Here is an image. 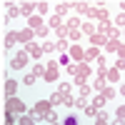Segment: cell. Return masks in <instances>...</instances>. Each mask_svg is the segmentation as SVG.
<instances>
[{"label": "cell", "instance_id": "obj_17", "mask_svg": "<svg viewBox=\"0 0 125 125\" xmlns=\"http://www.w3.org/2000/svg\"><path fill=\"white\" fill-rule=\"evenodd\" d=\"M3 8L8 10V20H13V18H18V15H20V5H15V3H5Z\"/></svg>", "mask_w": 125, "mask_h": 125}, {"label": "cell", "instance_id": "obj_5", "mask_svg": "<svg viewBox=\"0 0 125 125\" xmlns=\"http://www.w3.org/2000/svg\"><path fill=\"white\" fill-rule=\"evenodd\" d=\"M68 55H70V60L75 62H85V48H80V45H73L70 50H68Z\"/></svg>", "mask_w": 125, "mask_h": 125}, {"label": "cell", "instance_id": "obj_40", "mask_svg": "<svg viewBox=\"0 0 125 125\" xmlns=\"http://www.w3.org/2000/svg\"><path fill=\"white\" fill-rule=\"evenodd\" d=\"M115 118L125 120V105H118V108H115Z\"/></svg>", "mask_w": 125, "mask_h": 125}, {"label": "cell", "instance_id": "obj_49", "mask_svg": "<svg viewBox=\"0 0 125 125\" xmlns=\"http://www.w3.org/2000/svg\"><path fill=\"white\" fill-rule=\"evenodd\" d=\"M95 125H110L108 120H100V118H95Z\"/></svg>", "mask_w": 125, "mask_h": 125}, {"label": "cell", "instance_id": "obj_31", "mask_svg": "<svg viewBox=\"0 0 125 125\" xmlns=\"http://www.w3.org/2000/svg\"><path fill=\"white\" fill-rule=\"evenodd\" d=\"M115 93H118L115 88H110V85H108L105 90H103V93H100V95H103V98H105V100H113V98H115Z\"/></svg>", "mask_w": 125, "mask_h": 125}, {"label": "cell", "instance_id": "obj_18", "mask_svg": "<svg viewBox=\"0 0 125 125\" xmlns=\"http://www.w3.org/2000/svg\"><path fill=\"white\" fill-rule=\"evenodd\" d=\"M70 8H75V3H58V5H55V15H60V18L68 15Z\"/></svg>", "mask_w": 125, "mask_h": 125}, {"label": "cell", "instance_id": "obj_19", "mask_svg": "<svg viewBox=\"0 0 125 125\" xmlns=\"http://www.w3.org/2000/svg\"><path fill=\"white\" fill-rule=\"evenodd\" d=\"M100 58V50L98 48H85V62H93Z\"/></svg>", "mask_w": 125, "mask_h": 125}, {"label": "cell", "instance_id": "obj_4", "mask_svg": "<svg viewBox=\"0 0 125 125\" xmlns=\"http://www.w3.org/2000/svg\"><path fill=\"white\" fill-rule=\"evenodd\" d=\"M20 15H25L28 20L38 15V3H33V0H25V3H20Z\"/></svg>", "mask_w": 125, "mask_h": 125}, {"label": "cell", "instance_id": "obj_11", "mask_svg": "<svg viewBox=\"0 0 125 125\" xmlns=\"http://www.w3.org/2000/svg\"><path fill=\"white\" fill-rule=\"evenodd\" d=\"M90 45H93V48H105V45H108V38L103 35V33H95V35L90 38Z\"/></svg>", "mask_w": 125, "mask_h": 125}, {"label": "cell", "instance_id": "obj_10", "mask_svg": "<svg viewBox=\"0 0 125 125\" xmlns=\"http://www.w3.org/2000/svg\"><path fill=\"white\" fill-rule=\"evenodd\" d=\"M75 78H88L90 80V62H78L75 65Z\"/></svg>", "mask_w": 125, "mask_h": 125}, {"label": "cell", "instance_id": "obj_23", "mask_svg": "<svg viewBox=\"0 0 125 125\" xmlns=\"http://www.w3.org/2000/svg\"><path fill=\"white\" fill-rule=\"evenodd\" d=\"M18 125H38V120H35L33 115H28V113H25V115L18 118Z\"/></svg>", "mask_w": 125, "mask_h": 125}, {"label": "cell", "instance_id": "obj_16", "mask_svg": "<svg viewBox=\"0 0 125 125\" xmlns=\"http://www.w3.org/2000/svg\"><path fill=\"white\" fill-rule=\"evenodd\" d=\"M15 43H18V33H15V30H10V33L5 35V40H3V48H5V50H10Z\"/></svg>", "mask_w": 125, "mask_h": 125}, {"label": "cell", "instance_id": "obj_13", "mask_svg": "<svg viewBox=\"0 0 125 125\" xmlns=\"http://www.w3.org/2000/svg\"><path fill=\"white\" fill-rule=\"evenodd\" d=\"M80 30H83V35H88V38H93V35L98 33V25L93 23V20H88V23H83V28H80Z\"/></svg>", "mask_w": 125, "mask_h": 125}, {"label": "cell", "instance_id": "obj_14", "mask_svg": "<svg viewBox=\"0 0 125 125\" xmlns=\"http://www.w3.org/2000/svg\"><path fill=\"white\" fill-rule=\"evenodd\" d=\"M28 28L30 30H40V28H45V23H43V15H33L28 20Z\"/></svg>", "mask_w": 125, "mask_h": 125}, {"label": "cell", "instance_id": "obj_34", "mask_svg": "<svg viewBox=\"0 0 125 125\" xmlns=\"http://www.w3.org/2000/svg\"><path fill=\"white\" fill-rule=\"evenodd\" d=\"M58 62H60V65H65V68H70V65H73V62H70V55H68V53H60Z\"/></svg>", "mask_w": 125, "mask_h": 125}, {"label": "cell", "instance_id": "obj_15", "mask_svg": "<svg viewBox=\"0 0 125 125\" xmlns=\"http://www.w3.org/2000/svg\"><path fill=\"white\" fill-rule=\"evenodd\" d=\"M95 20H98V25H100V23H108V20H110V13H108V8H103V5H100V8L95 10Z\"/></svg>", "mask_w": 125, "mask_h": 125}, {"label": "cell", "instance_id": "obj_37", "mask_svg": "<svg viewBox=\"0 0 125 125\" xmlns=\"http://www.w3.org/2000/svg\"><path fill=\"white\" fill-rule=\"evenodd\" d=\"M113 23H115V25H120V28H125V13H118Z\"/></svg>", "mask_w": 125, "mask_h": 125}, {"label": "cell", "instance_id": "obj_6", "mask_svg": "<svg viewBox=\"0 0 125 125\" xmlns=\"http://www.w3.org/2000/svg\"><path fill=\"white\" fill-rule=\"evenodd\" d=\"M75 10H78L80 15H88V18L93 20V18H95V10H98V8H93L90 3H85V0H83V3H75Z\"/></svg>", "mask_w": 125, "mask_h": 125}, {"label": "cell", "instance_id": "obj_42", "mask_svg": "<svg viewBox=\"0 0 125 125\" xmlns=\"http://www.w3.org/2000/svg\"><path fill=\"white\" fill-rule=\"evenodd\" d=\"M75 100H78V98L70 95V98H65V103H62V105H65V108H73V105H75Z\"/></svg>", "mask_w": 125, "mask_h": 125}, {"label": "cell", "instance_id": "obj_1", "mask_svg": "<svg viewBox=\"0 0 125 125\" xmlns=\"http://www.w3.org/2000/svg\"><path fill=\"white\" fill-rule=\"evenodd\" d=\"M28 62H30V55L25 53V48H23V50H18V53L10 58V68H13V70H25Z\"/></svg>", "mask_w": 125, "mask_h": 125}, {"label": "cell", "instance_id": "obj_7", "mask_svg": "<svg viewBox=\"0 0 125 125\" xmlns=\"http://www.w3.org/2000/svg\"><path fill=\"white\" fill-rule=\"evenodd\" d=\"M25 53H28L30 58H33L35 62H38L40 58L45 55V53H43V45H38V43H30V45H25Z\"/></svg>", "mask_w": 125, "mask_h": 125}, {"label": "cell", "instance_id": "obj_9", "mask_svg": "<svg viewBox=\"0 0 125 125\" xmlns=\"http://www.w3.org/2000/svg\"><path fill=\"white\" fill-rule=\"evenodd\" d=\"M3 93H5L8 100L15 98V93H18V83H15V80H5V83H3Z\"/></svg>", "mask_w": 125, "mask_h": 125}, {"label": "cell", "instance_id": "obj_27", "mask_svg": "<svg viewBox=\"0 0 125 125\" xmlns=\"http://www.w3.org/2000/svg\"><path fill=\"white\" fill-rule=\"evenodd\" d=\"M83 115H85V118H98V115H100V110H98V108H93V103H90V105L83 110Z\"/></svg>", "mask_w": 125, "mask_h": 125}, {"label": "cell", "instance_id": "obj_2", "mask_svg": "<svg viewBox=\"0 0 125 125\" xmlns=\"http://www.w3.org/2000/svg\"><path fill=\"white\" fill-rule=\"evenodd\" d=\"M5 113H13V115H25V103L20 100V98H10L5 100Z\"/></svg>", "mask_w": 125, "mask_h": 125}, {"label": "cell", "instance_id": "obj_8", "mask_svg": "<svg viewBox=\"0 0 125 125\" xmlns=\"http://www.w3.org/2000/svg\"><path fill=\"white\" fill-rule=\"evenodd\" d=\"M33 35H35V30H30V28H23V30H18V43H23V45H30V43H33Z\"/></svg>", "mask_w": 125, "mask_h": 125}, {"label": "cell", "instance_id": "obj_46", "mask_svg": "<svg viewBox=\"0 0 125 125\" xmlns=\"http://www.w3.org/2000/svg\"><path fill=\"white\" fill-rule=\"evenodd\" d=\"M100 120H110V115H108V110H100V115H98Z\"/></svg>", "mask_w": 125, "mask_h": 125}, {"label": "cell", "instance_id": "obj_25", "mask_svg": "<svg viewBox=\"0 0 125 125\" xmlns=\"http://www.w3.org/2000/svg\"><path fill=\"white\" fill-rule=\"evenodd\" d=\"M60 125H80V120H78V115H73V113H70V115H65V118L60 120Z\"/></svg>", "mask_w": 125, "mask_h": 125}, {"label": "cell", "instance_id": "obj_36", "mask_svg": "<svg viewBox=\"0 0 125 125\" xmlns=\"http://www.w3.org/2000/svg\"><path fill=\"white\" fill-rule=\"evenodd\" d=\"M18 123V115H13V113H5V125H15Z\"/></svg>", "mask_w": 125, "mask_h": 125}, {"label": "cell", "instance_id": "obj_47", "mask_svg": "<svg viewBox=\"0 0 125 125\" xmlns=\"http://www.w3.org/2000/svg\"><path fill=\"white\" fill-rule=\"evenodd\" d=\"M115 68H118V70H125V60H118V62H115Z\"/></svg>", "mask_w": 125, "mask_h": 125}, {"label": "cell", "instance_id": "obj_30", "mask_svg": "<svg viewBox=\"0 0 125 125\" xmlns=\"http://www.w3.org/2000/svg\"><path fill=\"white\" fill-rule=\"evenodd\" d=\"M48 28H55V30L62 28V18H60V15H50V25H48Z\"/></svg>", "mask_w": 125, "mask_h": 125}, {"label": "cell", "instance_id": "obj_50", "mask_svg": "<svg viewBox=\"0 0 125 125\" xmlns=\"http://www.w3.org/2000/svg\"><path fill=\"white\" fill-rule=\"evenodd\" d=\"M118 93H120V95L125 98V83H123V85H120V90H118Z\"/></svg>", "mask_w": 125, "mask_h": 125}, {"label": "cell", "instance_id": "obj_43", "mask_svg": "<svg viewBox=\"0 0 125 125\" xmlns=\"http://www.w3.org/2000/svg\"><path fill=\"white\" fill-rule=\"evenodd\" d=\"M35 35H38V38H48V25L40 28V30H35Z\"/></svg>", "mask_w": 125, "mask_h": 125}, {"label": "cell", "instance_id": "obj_45", "mask_svg": "<svg viewBox=\"0 0 125 125\" xmlns=\"http://www.w3.org/2000/svg\"><path fill=\"white\" fill-rule=\"evenodd\" d=\"M118 60H125V45H120V50H118Z\"/></svg>", "mask_w": 125, "mask_h": 125}, {"label": "cell", "instance_id": "obj_38", "mask_svg": "<svg viewBox=\"0 0 125 125\" xmlns=\"http://www.w3.org/2000/svg\"><path fill=\"white\" fill-rule=\"evenodd\" d=\"M88 78H73V85H78V88H83V85H88Z\"/></svg>", "mask_w": 125, "mask_h": 125}, {"label": "cell", "instance_id": "obj_22", "mask_svg": "<svg viewBox=\"0 0 125 125\" xmlns=\"http://www.w3.org/2000/svg\"><path fill=\"white\" fill-rule=\"evenodd\" d=\"M105 78H108V83L113 85V83H118V80H120V70H118V68H110Z\"/></svg>", "mask_w": 125, "mask_h": 125}, {"label": "cell", "instance_id": "obj_39", "mask_svg": "<svg viewBox=\"0 0 125 125\" xmlns=\"http://www.w3.org/2000/svg\"><path fill=\"white\" fill-rule=\"evenodd\" d=\"M35 80H38V78L33 75V73H28V75L23 78V83H25V85H35Z\"/></svg>", "mask_w": 125, "mask_h": 125}, {"label": "cell", "instance_id": "obj_33", "mask_svg": "<svg viewBox=\"0 0 125 125\" xmlns=\"http://www.w3.org/2000/svg\"><path fill=\"white\" fill-rule=\"evenodd\" d=\"M83 38V30H70V35H68V40H73V43L78 45V40Z\"/></svg>", "mask_w": 125, "mask_h": 125}, {"label": "cell", "instance_id": "obj_20", "mask_svg": "<svg viewBox=\"0 0 125 125\" xmlns=\"http://www.w3.org/2000/svg\"><path fill=\"white\" fill-rule=\"evenodd\" d=\"M45 62H35V65H33V70H30V73H33V75L35 78H45Z\"/></svg>", "mask_w": 125, "mask_h": 125}, {"label": "cell", "instance_id": "obj_44", "mask_svg": "<svg viewBox=\"0 0 125 125\" xmlns=\"http://www.w3.org/2000/svg\"><path fill=\"white\" fill-rule=\"evenodd\" d=\"M88 95H90V85H83L80 88V98H88Z\"/></svg>", "mask_w": 125, "mask_h": 125}, {"label": "cell", "instance_id": "obj_12", "mask_svg": "<svg viewBox=\"0 0 125 125\" xmlns=\"http://www.w3.org/2000/svg\"><path fill=\"white\" fill-rule=\"evenodd\" d=\"M108 85H110V83H108V78H105V75H95V78H93V88H95V90H100V93H103Z\"/></svg>", "mask_w": 125, "mask_h": 125}, {"label": "cell", "instance_id": "obj_29", "mask_svg": "<svg viewBox=\"0 0 125 125\" xmlns=\"http://www.w3.org/2000/svg\"><path fill=\"white\" fill-rule=\"evenodd\" d=\"M105 98H103V95H95V98H93V108H98V110H103V108H105Z\"/></svg>", "mask_w": 125, "mask_h": 125}, {"label": "cell", "instance_id": "obj_48", "mask_svg": "<svg viewBox=\"0 0 125 125\" xmlns=\"http://www.w3.org/2000/svg\"><path fill=\"white\" fill-rule=\"evenodd\" d=\"M110 125H125V120H120V118H115V120H113Z\"/></svg>", "mask_w": 125, "mask_h": 125}, {"label": "cell", "instance_id": "obj_21", "mask_svg": "<svg viewBox=\"0 0 125 125\" xmlns=\"http://www.w3.org/2000/svg\"><path fill=\"white\" fill-rule=\"evenodd\" d=\"M62 103H65V98H62V93H60V90H55L53 95H50V105L55 108V105H62Z\"/></svg>", "mask_w": 125, "mask_h": 125}, {"label": "cell", "instance_id": "obj_3", "mask_svg": "<svg viewBox=\"0 0 125 125\" xmlns=\"http://www.w3.org/2000/svg\"><path fill=\"white\" fill-rule=\"evenodd\" d=\"M45 83H58V78H60V62L58 60H50V62H45Z\"/></svg>", "mask_w": 125, "mask_h": 125}, {"label": "cell", "instance_id": "obj_26", "mask_svg": "<svg viewBox=\"0 0 125 125\" xmlns=\"http://www.w3.org/2000/svg\"><path fill=\"white\" fill-rule=\"evenodd\" d=\"M120 40H108V45H105V50H108V53H118V50H120Z\"/></svg>", "mask_w": 125, "mask_h": 125}, {"label": "cell", "instance_id": "obj_24", "mask_svg": "<svg viewBox=\"0 0 125 125\" xmlns=\"http://www.w3.org/2000/svg\"><path fill=\"white\" fill-rule=\"evenodd\" d=\"M55 50H58V43H50V40L43 43V53H45V55H53Z\"/></svg>", "mask_w": 125, "mask_h": 125}, {"label": "cell", "instance_id": "obj_35", "mask_svg": "<svg viewBox=\"0 0 125 125\" xmlns=\"http://www.w3.org/2000/svg\"><path fill=\"white\" fill-rule=\"evenodd\" d=\"M88 105H90V100H88V98H78V100H75V108H80V110H85Z\"/></svg>", "mask_w": 125, "mask_h": 125}, {"label": "cell", "instance_id": "obj_51", "mask_svg": "<svg viewBox=\"0 0 125 125\" xmlns=\"http://www.w3.org/2000/svg\"><path fill=\"white\" fill-rule=\"evenodd\" d=\"M120 10H123V13H125V0H123V3H120Z\"/></svg>", "mask_w": 125, "mask_h": 125}, {"label": "cell", "instance_id": "obj_28", "mask_svg": "<svg viewBox=\"0 0 125 125\" xmlns=\"http://www.w3.org/2000/svg\"><path fill=\"white\" fill-rule=\"evenodd\" d=\"M48 13H50V3L40 0V3H38V15H48Z\"/></svg>", "mask_w": 125, "mask_h": 125}, {"label": "cell", "instance_id": "obj_41", "mask_svg": "<svg viewBox=\"0 0 125 125\" xmlns=\"http://www.w3.org/2000/svg\"><path fill=\"white\" fill-rule=\"evenodd\" d=\"M58 50H60V53H68V40H58Z\"/></svg>", "mask_w": 125, "mask_h": 125}, {"label": "cell", "instance_id": "obj_32", "mask_svg": "<svg viewBox=\"0 0 125 125\" xmlns=\"http://www.w3.org/2000/svg\"><path fill=\"white\" fill-rule=\"evenodd\" d=\"M58 90L62 93V98H70V83H60V85H58Z\"/></svg>", "mask_w": 125, "mask_h": 125}]
</instances>
